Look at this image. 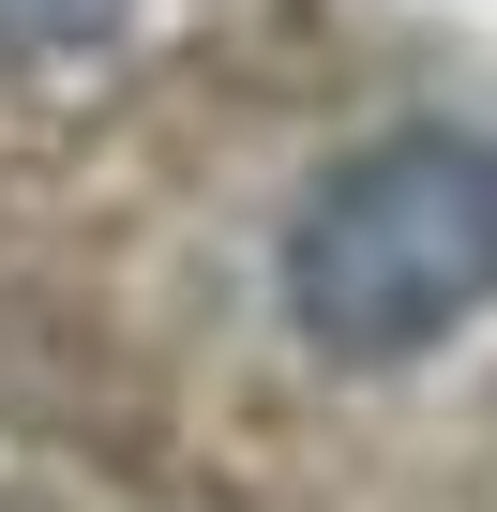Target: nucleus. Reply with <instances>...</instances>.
<instances>
[{"mask_svg": "<svg viewBox=\"0 0 497 512\" xmlns=\"http://www.w3.org/2000/svg\"><path fill=\"white\" fill-rule=\"evenodd\" d=\"M121 0H0V61H31V46H76V31H106Z\"/></svg>", "mask_w": 497, "mask_h": 512, "instance_id": "2", "label": "nucleus"}, {"mask_svg": "<svg viewBox=\"0 0 497 512\" xmlns=\"http://www.w3.org/2000/svg\"><path fill=\"white\" fill-rule=\"evenodd\" d=\"M497 302V151L482 136H392L332 166L287 226V317L332 362H407Z\"/></svg>", "mask_w": 497, "mask_h": 512, "instance_id": "1", "label": "nucleus"}]
</instances>
